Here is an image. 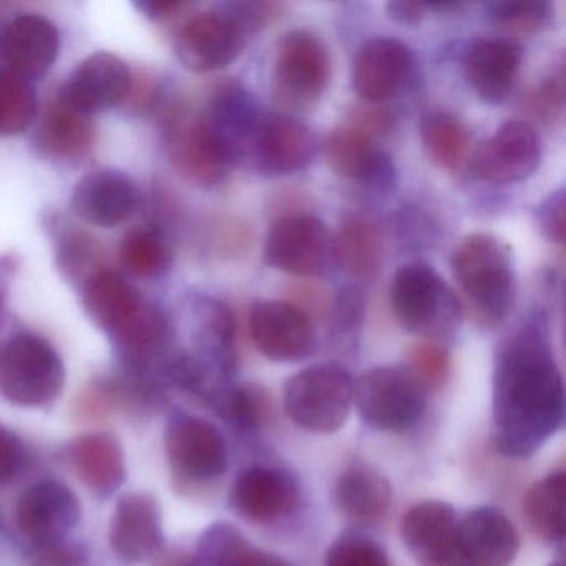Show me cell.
Listing matches in <instances>:
<instances>
[{
    "label": "cell",
    "instance_id": "cell-19",
    "mask_svg": "<svg viewBox=\"0 0 566 566\" xmlns=\"http://www.w3.org/2000/svg\"><path fill=\"white\" fill-rule=\"evenodd\" d=\"M324 157L334 174L359 181L370 190L387 193L397 184V170L386 151L350 127H337L324 140Z\"/></svg>",
    "mask_w": 566,
    "mask_h": 566
},
{
    "label": "cell",
    "instance_id": "cell-20",
    "mask_svg": "<svg viewBox=\"0 0 566 566\" xmlns=\"http://www.w3.org/2000/svg\"><path fill=\"white\" fill-rule=\"evenodd\" d=\"M459 516L450 503L426 500L407 510L400 525L403 543L423 566H446L455 558Z\"/></svg>",
    "mask_w": 566,
    "mask_h": 566
},
{
    "label": "cell",
    "instance_id": "cell-26",
    "mask_svg": "<svg viewBox=\"0 0 566 566\" xmlns=\"http://www.w3.org/2000/svg\"><path fill=\"white\" fill-rule=\"evenodd\" d=\"M168 148L175 168L191 184L200 187L220 184L230 168L227 157L205 127L200 115L175 120Z\"/></svg>",
    "mask_w": 566,
    "mask_h": 566
},
{
    "label": "cell",
    "instance_id": "cell-17",
    "mask_svg": "<svg viewBox=\"0 0 566 566\" xmlns=\"http://www.w3.org/2000/svg\"><path fill=\"white\" fill-rule=\"evenodd\" d=\"M168 459L181 475L191 480H213L228 467L223 436L210 422L193 416L171 419L165 436Z\"/></svg>",
    "mask_w": 566,
    "mask_h": 566
},
{
    "label": "cell",
    "instance_id": "cell-10",
    "mask_svg": "<svg viewBox=\"0 0 566 566\" xmlns=\"http://www.w3.org/2000/svg\"><path fill=\"white\" fill-rule=\"evenodd\" d=\"M542 161V140L528 122H506L473 158V170L495 185L518 184L535 174Z\"/></svg>",
    "mask_w": 566,
    "mask_h": 566
},
{
    "label": "cell",
    "instance_id": "cell-46",
    "mask_svg": "<svg viewBox=\"0 0 566 566\" xmlns=\"http://www.w3.org/2000/svg\"><path fill=\"white\" fill-rule=\"evenodd\" d=\"M31 566H87V556L78 546L61 542L35 545L29 556Z\"/></svg>",
    "mask_w": 566,
    "mask_h": 566
},
{
    "label": "cell",
    "instance_id": "cell-2",
    "mask_svg": "<svg viewBox=\"0 0 566 566\" xmlns=\"http://www.w3.org/2000/svg\"><path fill=\"white\" fill-rule=\"evenodd\" d=\"M450 264L473 321L483 327L503 323L515 304L510 248L492 234H470L453 251Z\"/></svg>",
    "mask_w": 566,
    "mask_h": 566
},
{
    "label": "cell",
    "instance_id": "cell-11",
    "mask_svg": "<svg viewBox=\"0 0 566 566\" xmlns=\"http://www.w3.org/2000/svg\"><path fill=\"white\" fill-rule=\"evenodd\" d=\"M316 155L317 138L307 125L287 115H263L248 160L260 174L283 177L310 167Z\"/></svg>",
    "mask_w": 566,
    "mask_h": 566
},
{
    "label": "cell",
    "instance_id": "cell-32",
    "mask_svg": "<svg viewBox=\"0 0 566 566\" xmlns=\"http://www.w3.org/2000/svg\"><path fill=\"white\" fill-rule=\"evenodd\" d=\"M331 253L349 276H373L382 254V234L376 221L367 217L347 218L331 243Z\"/></svg>",
    "mask_w": 566,
    "mask_h": 566
},
{
    "label": "cell",
    "instance_id": "cell-27",
    "mask_svg": "<svg viewBox=\"0 0 566 566\" xmlns=\"http://www.w3.org/2000/svg\"><path fill=\"white\" fill-rule=\"evenodd\" d=\"M336 509L350 522L376 523L389 510L392 489L382 472L369 463L356 462L347 467L333 492Z\"/></svg>",
    "mask_w": 566,
    "mask_h": 566
},
{
    "label": "cell",
    "instance_id": "cell-47",
    "mask_svg": "<svg viewBox=\"0 0 566 566\" xmlns=\"http://www.w3.org/2000/svg\"><path fill=\"white\" fill-rule=\"evenodd\" d=\"M286 291L287 297H290L287 303L303 311L311 321H313V316L323 319L326 314H329V296L319 284L301 281V283H291Z\"/></svg>",
    "mask_w": 566,
    "mask_h": 566
},
{
    "label": "cell",
    "instance_id": "cell-24",
    "mask_svg": "<svg viewBox=\"0 0 566 566\" xmlns=\"http://www.w3.org/2000/svg\"><path fill=\"white\" fill-rule=\"evenodd\" d=\"M138 205L137 185L118 170H95L75 185L72 207L77 217L101 228L124 223Z\"/></svg>",
    "mask_w": 566,
    "mask_h": 566
},
{
    "label": "cell",
    "instance_id": "cell-16",
    "mask_svg": "<svg viewBox=\"0 0 566 566\" xmlns=\"http://www.w3.org/2000/svg\"><path fill=\"white\" fill-rule=\"evenodd\" d=\"M81 516L77 495L55 480L35 483L22 493L15 506V525L35 545L61 542Z\"/></svg>",
    "mask_w": 566,
    "mask_h": 566
},
{
    "label": "cell",
    "instance_id": "cell-50",
    "mask_svg": "<svg viewBox=\"0 0 566 566\" xmlns=\"http://www.w3.org/2000/svg\"><path fill=\"white\" fill-rule=\"evenodd\" d=\"M427 9H429V4H423V2H406V0L400 2L399 0V2L387 4V14L397 24L417 25L426 18Z\"/></svg>",
    "mask_w": 566,
    "mask_h": 566
},
{
    "label": "cell",
    "instance_id": "cell-39",
    "mask_svg": "<svg viewBox=\"0 0 566 566\" xmlns=\"http://www.w3.org/2000/svg\"><path fill=\"white\" fill-rule=\"evenodd\" d=\"M122 260L135 276H164L171 266V248L157 228H137L125 237Z\"/></svg>",
    "mask_w": 566,
    "mask_h": 566
},
{
    "label": "cell",
    "instance_id": "cell-28",
    "mask_svg": "<svg viewBox=\"0 0 566 566\" xmlns=\"http://www.w3.org/2000/svg\"><path fill=\"white\" fill-rule=\"evenodd\" d=\"M195 340H197V356L208 370H214L220 376H230L234 369V339L237 326L233 314L220 301L211 297H200L195 301L193 307Z\"/></svg>",
    "mask_w": 566,
    "mask_h": 566
},
{
    "label": "cell",
    "instance_id": "cell-43",
    "mask_svg": "<svg viewBox=\"0 0 566 566\" xmlns=\"http://www.w3.org/2000/svg\"><path fill=\"white\" fill-rule=\"evenodd\" d=\"M347 127L374 140V138L387 137L392 132L394 117L382 105L363 102L349 108Z\"/></svg>",
    "mask_w": 566,
    "mask_h": 566
},
{
    "label": "cell",
    "instance_id": "cell-36",
    "mask_svg": "<svg viewBox=\"0 0 566 566\" xmlns=\"http://www.w3.org/2000/svg\"><path fill=\"white\" fill-rule=\"evenodd\" d=\"M205 399L217 416L240 430L258 429L270 412L268 394L253 384L248 386L218 384L208 390Z\"/></svg>",
    "mask_w": 566,
    "mask_h": 566
},
{
    "label": "cell",
    "instance_id": "cell-52",
    "mask_svg": "<svg viewBox=\"0 0 566 566\" xmlns=\"http://www.w3.org/2000/svg\"><path fill=\"white\" fill-rule=\"evenodd\" d=\"M158 566H198L195 558H190V556L184 555H171L167 556V558L161 559L160 565Z\"/></svg>",
    "mask_w": 566,
    "mask_h": 566
},
{
    "label": "cell",
    "instance_id": "cell-45",
    "mask_svg": "<svg viewBox=\"0 0 566 566\" xmlns=\"http://www.w3.org/2000/svg\"><path fill=\"white\" fill-rule=\"evenodd\" d=\"M563 105H565L563 72L546 78L528 97V111L545 122L556 120L562 115Z\"/></svg>",
    "mask_w": 566,
    "mask_h": 566
},
{
    "label": "cell",
    "instance_id": "cell-38",
    "mask_svg": "<svg viewBox=\"0 0 566 566\" xmlns=\"http://www.w3.org/2000/svg\"><path fill=\"white\" fill-rule=\"evenodd\" d=\"M38 117V95L28 78L0 71V137H14Z\"/></svg>",
    "mask_w": 566,
    "mask_h": 566
},
{
    "label": "cell",
    "instance_id": "cell-6",
    "mask_svg": "<svg viewBox=\"0 0 566 566\" xmlns=\"http://www.w3.org/2000/svg\"><path fill=\"white\" fill-rule=\"evenodd\" d=\"M426 403V387L407 367H374L354 382V406L360 419L377 430L412 429L422 419Z\"/></svg>",
    "mask_w": 566,
    "mask_h": 566
},
{
    "label": "cell",
    "instance_id": "cell-34",
    "mask_svg": "<svg viewBox=\"0 0 566 566\" xmlns=\"http://www.w3.org/2000/svg\"><path fill=\"white\" fill-rule=\"evenodd\" d=\"M565 472L548 473L533 483L523 503L530 530L543 542L562 543L565 538Z\"/></svg>",
    "mask_w": 566,
    "mask_h": 566
},
{
    "label": "cell",
    "instance_id": "cell-29",
    "mask_svg": "<svg viewBox=\"0 0 566 566\" xmlns=\"http://www.w3.org/2000/svg\"><path fill=\"white\" fill-rule=\"evenodd\" d=\"M170 337L171 324L167 314L144 301L137 314L112 339L124 363L140 374L165 357Z\"/></svg>",
    "mask_w": 566,
    "mask_h": 566
},
{
    "label": "cell",
    "instance_id": "cell-21",
    "mask_svg": "<svg viewBox=\"0 0 566 566\" xmlns=\"http://www.w3.org/2000/svg\"><path fill=\"white\" fill-rule=\"evenodd\" d=\"M59 51L57 28L42 15H18L0 31V57L11 72L28 81L44 77L57 61Z\"/></svg>",
    "mask_w": 566,
    "mask_h": 566
},
{
    "label": "cell",
    "instance_id": "cell-23",
    "mask_svg": "<svg viewBox=\"0 0 566 566\" xmlns=\"http://www.w3.org/2000/svg\"><path fill=\"white\" fill-rule=\"evenodd\" d=\"M522 59V45L512 39H480L463 54V74L483 102L502 104L512 94Z\"/></svg>",
    "mask_w": 566,
    "mask_h": 566
},
{
    "label": "cell",
    "instance_id": "cell-14",
    "mask_svg": "<svg viewBox=\"0 0 566 566\" xmlns=\"http://www.w3.org/2000/svg\"><path fill=\"white\" fill-rule=\"evenodd\" d=\"M130 87L128 65L111 52H97L85 59L65 82L59 102L87 117L124 102Z\"/></svg>",
    "mask_w": 566,
    "mask_h": 566
},
{
    "label": "cell",
    "instance_id": "cell-8",
    "mask_svg": "<svg viewBox=\"0 0 566 566\" xmlns=\"http://www.w3.org/2000/svg\"><path fill=\"white\" fill-rule=\"evenodd\" d=\"M329 253L326 228L307 214H290L274 221L264 248L271 268L300 277L321 276Z\"/></svg>",
    "mask_w": 566,
    "mask_h": 566
},
{
    "label": "cell",
    "instance_id": "cell-7",
    "mask_svg": "<svg viewBox=\"0 0 566 566\" xmlns=\"http://www.w3.org/2000/svg\"><path fill=\"white\" fill-rule=\"evenodd\" d=\"M331 61L326 45L310 31H291L277 45L273 97L283 111L313 108L329 84Z\"/></svg>",
    "mask_w": 566,
    "mask_h": 566
},
{
    "label": "cell",
    "instance_id": "cell-3",
    "mask_svg": "<svg viewBox=\"0 0 566 566\" xmlns=\"http://www.w3.org/2000/svg\"><path fill=\"white\" fill-rule=\"evenodd\" d=\"M390 306L400 326L427 339H447L455 333L462 304L449 284L422 263H409L394 273Z\"/></svg>",
    "mask_w": 566,
    "mask_h": 566
},
{
    "label": "cell",
    "instance_id": "cell-31",
    "mask_svg": "<svg viewBox=\"0 0 566 566\" xmlns=\"http://www.w3.org/2000/svg\"><path fill=\"white\" fill-rule=\"evenodd\" d=\"M71 457L78 476L101 495H111L124 482V453L111 433L78 437L72 443Z\"/></svg>",
    "mask_w": 566,
    "mask_h": 566
},
{
    "label": "cell",
    "instance_id": "cell-37",
    "mask_svg": "<svg viewBox=\"0 0 566 566\" xmlns=\"http://www.w3.org/2000/svg\"><path fill=\"white\" fill-rule=\"evenodd\" d=\"M420 138L433 164L443 170H457L467 160L470 137L462 122L443 112L423 115Z\"/></svg>",
    "mask_w": 566,
    "mask_h": 566
},
{
    "label": "cell",
    "instance_id": "cell-4",
    "mask_svg": "<svg viewBox=\"0 0 566 566\" xmlns=\"http://www.w3.org/2000/svg\"><path fill=\"white\" fill-rule=\"evenodd\" d=\"M65 367L51 343L15 334L0 344V396L22 407H42L61 396Z\"/></svg>",
    "mask_w": 566,
    "mask_h": 566
},
{
    "label": "cell",
    "instance_id": "cell-18",
    "mask_svg": "<svg viewBox=\"0 0 566 566\" xmlns=\"http://www.w3.org/2000/svg\"><path fill=\"white\" fill-rule=\"evenodd\" d=\"M412 52L392 38L364 42L353 67V87L369 104H382L396 97L412 75Z\"/></svg>",
    "mask_w": 566,
    "mask_h": 566
},
{
    "label": "cell",
    "instance_id": "cell-51",
    "mask_svg": "<svg viewBox=\"0 0 566 566\" xmlns=\"http://www.w3.org/2000/svg\"><path fill=\"white\" fill-rule=\"evenodd\" d=\"M137 8L148 18L161 19L171 15V12L177 11L180 4L178 2H160V0H144V2H137Z\"/></svg>",
    "mask_w": 566,
    "mask_h": 566
},
{
    "label": "cell",
    "instance_id": "cell-44",
    "mask_svg": "<svg viewBox=\"0 0 566 566\" xmlns=\"http://www.w3.org/2000/svg\"><path fill=\"white\" fill-rule=\"evenodd\" d=\"M566 195L563 188L549 195L535 211V223L539 233L552 243H565Z\"/></svg>",
    "mask_w": 566,
    "mask_h": 566
},
{
    "label": "cell",
    "instance_id": "cell-53",
    "mask_svg": "<svg viewBox=\"0 0 566 566\" xmlns=\"http://www.w3.org/2000/svg\"><path fill=\"white\" fill-rule=\"evenodd\" d=\"M548 566H563V563H552V565Z\"/></svg>",
    "mask_w": 566,
    "mask_h": 566
},
{
    "label": "cell",
    "instance_id": "cell-30",
    "mask_svg": "<svg viewBox=\"0 0 566 566\" xmlns=\"http://www.w3.org/2000/svg\"><path fill=\"white\" fill-rule=\"evenodd\" d=\"M144 300L120 274L98 271L84 287V306L91 319L114 336L140 310Z\"/></svg>",
    "mask_w": 566,
    "mask_h": 566
},
{
    "label": "cell",
    "instance_id": "cell-9",
    "mask_svg": "<svg viewBox=\"0 0 566 566\" xmlns=\"http://www.w3.org/2000/svg\"><path fill=\"white\" fill-rule=\"evenodd\" d=\"M253 343L274 363H300L316 350L310 316L287 301H263L250 313Z\"/></svg>",
    "mask_w": 566,
    "mask_h": 566
},
{
    "label": "cell",
    "instance_id": "cell-13",
    "mask_svg": "<svg viewBox=\"0 0 566 566\" xmlns=\"http://www.w3.org/2000/svg\"><path fill=\"white\" fill-rule=\"evenodd\" d=\"M200 118L230 167L250 158L254 135L263 118L250 92L240 85H224L211 97Z\"/></svg>",
    "mask_w": 566,
    "mask_h": 566
},
{
    "label": "cell",
    "instance_id": "cell-40",
    "mask_svg": "<svg viewBox=\"0 0 566 566\" xmlns=\"http://www.w3.org/2000/svg\"><path fill=\"white\" fill-rule=\"evenodd\" d=\"M485 11L493 24L516 34L542 31L555 15L545 0H495L485 4Z\"/></svg>",
    "mask_w": 566,
    "mask_h": 566
},
{
    "label": "cell",
    "instance_id": "cell-25",
    "mask_svg": "<svg viewBox=\"0 0 566 566\" xmlns=\"http://www.w3.org/2000/svg\"><path fill=\"white\" fill-rule=\"evenodd\" d=\"M112 548L128 562H144L164 546L160 506L148 493H128L115 509L108 532Z\"/></svg>",
    "mask_w": 566,
    "mask_h": 566
},
{
    "label": "cell",
    "instance_id": "cell-35",
    "mask_svg": "<svg viewBox=\"0 0 566 566\" xmlns=\"http://www.w3.org/2000/svg\"><path fill=\"white\" fill-rule=\"evenodd\" d=\"M94 132L85 115L59 102L45 115L38 132V145L45 155L59 160L84 157L91 148Z\"/></svg>",
    "mask_w": 566,
    "mask_h": 566
},
{
    "label": "cell",
    "instance_id": "cell-5",
    "mask_svg": "<svg viewBox=\"0 0 566 566\" xmlns=\"http://www.w3.org/2000/svg\"><path fill=\"white\" fill-rule=\"evenodd\" d=\"M354 403V380L339 364H319L284 384V407L301 429L333 433L346 423Z\"/></svg>",
    "mask_w": 566,
    "mask_h": 566
},
{
    "label": "cell",
    "instance_id": "cell-22",
    "mask_svg": "<svg viewBox=\"0 0 566 566\" xmlns=\"http://www.w3.org/2000/svg\"><path fill=\"white\" fill-rule=\"evenodd\" d=\"M518 549L515 525L496 506H476L459 520L457 553L472 565L506 566Z\"/></svg>",
    "mask_w": 566,
    "mask_h": 566
},
{
    "label": "cell",
    "instance_id": "cell-15",
    "mask_svg": "<svg viewBox=\"0 0 566 566\" xmlns=\"http://www.w3.org/2000/svg\"><path fill=\"white\" fill-rule=\"evenodd\" d=\"M300 483L286 470L250 467L230 490V505L238 515L254 523H273L300 505Z\"/></svg>",
    "mask_w": 566,
    "mask_h": 566
},
{
    "label": "cell",
    "instance_id": "cell-49",
    "mask_svg": "<svg viewBox=\"0 0 566 566\" xmlns=\"http://www.w3.org/2000/svg\"><path fill=\"white\" fill-rule=\"evenodd\" d=\"M24 462V447L11 430L0 426V480H8L19 472Z\"/></svg>",
    "mask_w": 566,
    "mask_h": 566
},
{
    "label": "cell",
    "instance_id": "cell-1",
    "mask_svg": "<svg viewBox=\"0 0 566 566\" xmlns=\"http://www.w3.org/2000/svg\"><path fill=\"white\" fill-rule=\"evenodd\" d=\"M565 420L562 374L539 317L500 347L493 370V440L502 455L523 459L548 442Z\"/></svg>",
    "mask_w": 566,
    "mask_h": 566
},
{
    "label": "cell",
    "instance_id": "cell-48",
    "mask_svg": "<svg viewBox=\"0 0 566 566\" xmlns=\"http://www.w3.org/2000/svg\"><path fill=\"white\" fill-rule=\"evenodd\" d=\"M280 6L270 2H240L231 4L228 14L238 22L244 34L260 31L277 15Z\"/></svg>",
    "mask_w": 566,
    "mask_h": 566
},
{
    "label": "cell",
    "instance_id": "cell-12",
    "mask_svg": "<svg viewBox=\"0 0 566 566\" xmlns=\"http://www.w3.org/2000/svg\"><path fill=\"white\" fill-rule=\"evenodd\" d=\"M247 45V34L228 12H203L181 29L177 55L193 72H213L233 64Z\"/></svg>",
    "mask_w": 566,
    "mask_h": 566
},
{
    "label": "cell",
    "instance_id": "cell-41",
    "mask_svg": "<svg viewBox=\"0 0 566 566\" xmlns=\"http://www.w3.org/2000/svg\"><path fill=\"white\" fill-rule=\"evenodd\" d=\"M324 566H389L379 543L359 533H347L327 548Z\"/></svg>",
    "mask_w": 566,
    "mask_h": 566
},
{
    "label": "cell",
    "instance_id": "cell-42",
    "mask_svg": "<svg viewBox=\"0 0 566 566\" xmlns=\"http://www.w3.org/2000/svg\"><path fill=\"white\" fill-rule=\"evenodd\" d=\"M407 369L426 389H436L449 377V354L437 344H419L410 350Z\"/></svg>",
    "mask_w": 566,
    "mask_h": 566
},
{
    "label": "cell",
    "instance_id": "cell-33",
    "mask_svg": "<svg viewBox=\"0 0 566 566\" xmlns=\"http://www.w3.org/2000/svg\"><path fill=\"white\" fill-rule=\"evenodd\" d=\"M193 558L198 566H291L248 542L228 523H217L203 533Z\"/></svg>",
    "mask_w": 566,
    "mask_h": 566
}]
</instances>
